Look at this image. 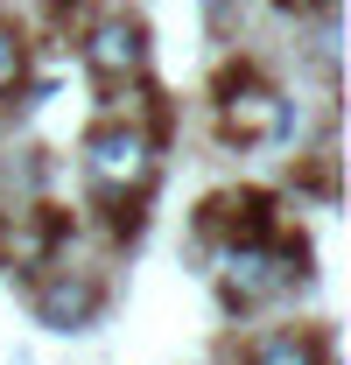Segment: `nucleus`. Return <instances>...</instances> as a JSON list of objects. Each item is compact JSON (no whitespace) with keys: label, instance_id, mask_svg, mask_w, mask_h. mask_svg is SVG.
<instances>
[{"label":"nucleus","instance_id":"2","mask_svg":"<svg viewBox=\"0 0 351 365\" xmlns=\"http://www.w3.org/2000/svg\"><path fill=\"white\" fill-rule=\"evenodd\" d=\"M302 274V246H274V239H239L225 253V302H267L274 288H288Z\"/></svg>","mask_w":351,"mask_h":365},{"label":"nucleus","instance_id":"5","mask_svg":"<svg viewBox=\"0 0 351 365\" xmlns=\"http://www.w3.org/2000/svg\"><path fill=\"white\" fill-rule=\"evenodd\" d=\"M91 309H98V281H71V274H43L36 281V317L56 323V330H78V323H91Z\"/></svg>","mask_w":351,"mask_h":365},{"label":"nucleus","instance_id":"3","mask_svg":"<svg viewBox=\"0 0 351 365\" xmlns=\"http://www.w3.org/2000/svg\"><path fill=\"white\" fill-rule=\"evenodd\" d=\"M218 120H225V134H239V140L288 134V106H281V91H267L260 78H239V85H225Z\"/></svg>","mask_w":351,"mask_h":365},{"label":"nucleus","instance_id":"6","mask_svg":"<svg viewBox=\"0 0 351 365\" xmlns=\"http://www.w3.org/2000/svg\"><path fill=\"white\" fill-rule=\"evenodd\" d=\"M267 225H274V218H267V197H260V190L218 197V204L204 211V232H225L232 246H239V239H267Z\"/></svg>","mask_w":351,"mask_h":365},{"label":"nucleus","instance_id":"7","mask_svg":"<svg viewBox=\"0 0 351 365\" xmlns=\"http://www.w3.org/2000/svg\"><path fill=\"white\" fill-rule=\"evenodd\" d=\"M246 365H330V344L309 337V330H274L246 351Z\"/></svg>","mask_w":351,"mask_h":365},{"label":"nucleus","instance_id":"4","mask_svg":"<svg viewBox=\"0 0 351 365\" xmlns=\"http://www.w3.org/2000/svg\"><path fill=\"white\" fill-rule=\"evenodd\" d=\"M85 63L106 78V85L133 78V71L148 63V36H141V21H133V14H106V21L85 36Z\"/></svg>","mask_w":351,"mask_h":365},{"label":"nucleus","instance_id":"1","mask_svg":"<svg viewBox=\"0 0 351 365\" xmlns=\"http://www.w3.org/2000/svg\"><path fill=\"white\" fill-rule=\"evenodd\" d=\"M148 169H155V148H148V134H141V127L106 120V127H91V134H85V176L98 182V190L127 197V190H141V182H148Z\"/></svg>","mask_w":351,"mask_h":365},{"label":"nucleus","instance_id":"8","mask_svg":"<svg viewBox=\"0 0 351 365\" xmlns=\"http://www.w3.org/2000/svg\"><path fill=\"white\" fill-rule=\"evenodd\" d=\"M14 78H21V36L0 21V91H14Z\"/></svg>","mask_w":351,"mask_h":365}]
</instances>
